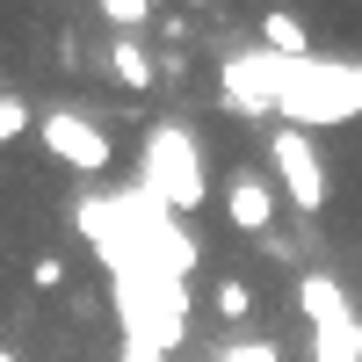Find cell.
<instances>
[{
    "mask_svg": "<svg viewBox=\"0 0 362 362\" xmlns=\"http://www.w3.org/2000/svg\"><path fill=\"white\" fill-rule=\"evenodd\" d=\"M138 189L153 196L160 210H174V218L203 210V203H210V160H203V138H196L189 124H174V116L145 124V145H138Z\"/></svg>",
    "mask_w": 362,
    "mask_h": 362,
    "instance_id": "obj_1",
    "label": "cell"
},
{
    "mask_svg": "<svg viewBox=\"0 0 362 362\" xmlns=\"http://www.w3.org/2000/svg\"><path fill=\"white\" fill-rule=\"evenodd\" d=\"M362 116V66H334V58H283L276 73V124L319 131Z\"/></svg>",
    "mask_w": 362,
    "mask_h": 362,
    "instance_id": "obj_2",
    "label": "cell"
},
{
    "mask_svg": "<svg viewBox=\"0 0 362 362\" xmlns=\"http://www.w3.org/2000/svg\"><path fill=\"white\" fill-rule=\"evenodd\" d=\"M37 138H44V153L66 167V174H109L116 167V145H109V131L95 124L87 109H73V102H51L44 116H37Z\"/></svg>",
    "mask_w": 362,
    "mask_h": 362,
    "instance_id": "obj_3",
    "label": "cell"
},
{
    "mask_svg": "<svg viewBox=\"0 0 362 362\" xmlns=\"http://www.w3.org/2000/svg\"><path fill=\"white\" fill-rule=\"evenodd\" d=\"M268 167H276V189L305 210V218H319V210H326V160H319L312 131L276 124V131H268Z\"/></svg>",
    "mask_w": 362,
    "mask_h": 362,
    "instance_id": "obj_4",
    "label": "cell"
},
{
    "mask_svg": "<svg viewBox=\"0 0 362 362\" xmlns=\"http://www.w3.org/2000/svg\"><path fill=\"white\" fill-rule=\"evenodd\" d=\"M276 73H283V58L276 51H232L225 66H218V95L232 116H276Z\"/></svg>",
    "mask_w": 362,
    "mask_h": 362,
    "instance_id": "obj_5",
    "label": "cell"
},
{
    "mask_svg": "<svg viewBox=\"0 0 362 362\" xmlns=\"http://www.w3.org/2000/svg\"><path fill=\"white\" fill-rule=\"evenodd\" d=\"M218 203H225V225H232V232H247V239H268V232H276V181H268V174L232 167L225 189H218Z\"/></svg>",
    "mask_w": 362,
    "mask_h": 362,
    "instance_id": "obj_6",
    "label": "cell"
},
{
    "mask_svg": "<svg viewBox=\"0 0 362 362\" xmlns=\"http://www.w3.org/2000/svg\"><path fill=\"white\" fill-rule=\"evenodd\" d=\"M297 312H305L312 326H319V319L355 312V305H348V283H341V276H326V268H305V276H297Z\"/></svg>",
    "mask_w": 362,
    "mask_h": 362,
    "instance_id": "obj_7",
    "label": "cell"
},
{
    "mask_svg": "<svg viewBox=\"0 0 362 362\" xmlns=\"http://www.w3.org/2000/svg\"><path fill=\"white\" fill-rule=\"evenodd\" d=\"M312 362H362V312L319 319L312 326Z\"/></svg>",
    "mask_w": 362,
    "mask_h": 362,
    "instance_id": "obj_8",
    "label": "cell"
},
{
    "mask_svg": "<svg viewBox=\"0 0 362 362\" xmlns=\"http://www.w3.org/2000/svg\"><path fill=\"white\" fill-rule=\"evenodd\" d=\"M261 51H276V58H312V29L297 22L290 8H268V15H261Z\"/></svg>",
    "mask_w": 362,
    "mask_h": 362,
    "instance_id": "obj_9",
    "label": "cell"
},
{
    "mask_svg": "<svg viewBox=\"0 0 362 362\" xmlns=\"http://www.w3.org/2000/svg\"><path fill=\"white\" fill-rule=\"evenodd\" d=\"M109 73L124 80L131 95H145V87H153V58H145V44H138V37H116V44H109Z\"/></svg>",
    "mask_w": 362,
    "mask_h": 362,
    "instance_id": "obj_10",
    "label": "cell"
},
{
    "mask_svg": "<svg viewBox=\"0 0 362 362\" xmlns=\"http://www.w3.org/2000/svg\"><path fill=\"white\" fill-rule=\"evenodd\" d=\"M210 305H218V319H225V326H239V319H247V312H254V290H247V283H239V276H225L218 290H210Z\"/></svg>",
    "mask_w": 362,
    "mask_h": 362,
    "instance_id": "obj_11",
    "label": "cell"
},
{
    "mask_svg": "<svg viewBox=\"0 0 362 362\" xmlns=\"http://www.w3.org/2000/svg\"><path fill=\"white\" fill-rule=\"evenodd\" d=\"M210 362H283V348H276V341H261V334H239V341H225Z\"/></svg>",
    "mask_w": 362,
    "mask_h": 362,
    "instance_id": "obj_12",
    "label": "cell"
},
{
    "mask_svg": "<svg viewBox=\"0 0 362 362\" xmlns=\"http://www.w3.org/2000/svg\"><path fill=\"white\" fill-rule=\"evenodd\" d=\"M22 131H37V109H29L22 95H0V153H8Z\"/></svg>",
    "mask_w": 362,
    "mask_h": 362,
    "instance_id": "obj_13",
    "label": "cell"
},
{
    "mask_svg": "<svg viewBox=\"0 0 362 362\" xmlns=\"http://www.w3.org/2000/svg\"><path fill=\"white\" fill-rule=\"evenodd\" d=\"M95 8L116 22V37H138V29H145V15H153V0H95Z\"/></svg>",
    "mask_w": 362,
    "mask_h": 362,
    "instance_id": "obj_14",
    "label": "cell"
},
{
    "mask_svg": "<svg viewBox=\"0 0 362 362\" xmlns=\"http://www.w3.org/2000/svg\"><path fill=\"white\" fill-rule=\"evenodd\" d=\"M29 283H37V290H66V261H58V254H44L37 268H29Z\"/></svg>",
    "mask_w": 362,
    "mask_h": 362,
    "instance_id": "obj_15",
    "label": "cell"
},
{
    "mask_svg": "<svg viewBox=\"0 0 362 362\" xmlns=\"http://www.w3.org/2000/svg\"><path fill=\"white\" fill-rule=\"evenodd\" d=\"M124 362H167L160 348H145V341H124Z\"/></svg>",
    "mask_w": 362,
    "mask_h": 362,
    "instance_id": "obj_16",
    "label": "cell"
},
{
    "mask_svg": "<svg viewBox=\"0 0 362 362\" xmlns=\"http://www.w3.org/2000/svg\"><path fill=\"white\" fill-rule=\"evenodd\" d=\"M0 362H15V355H8V348H0Z\"/></svg>",
    "mask_w": 362,
    "mask_h": 362,
    "instance_id": "obj_17",
    "label": "cell"
}]
</instances>
